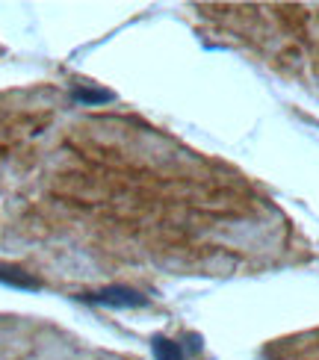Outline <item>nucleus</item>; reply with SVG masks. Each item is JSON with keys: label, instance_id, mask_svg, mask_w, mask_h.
I'll use <instances>...</instances> for the list:
<instances>
[{"label": "nucleus", "instance_id": "2", "mask_svg": "<svg viewBox=\"0 0 319 360\" xmlns=\"http://www.w3.org/2000/svg\"><path fill=\"white\" fill-rule=\"evenodd\" d=\"M0 283L9 287V290H24V292L42 290V281L33 278L30 272H24V269H18V266H0Z\"/></svg>", "mask_w": 319, "mask_h": 360}, {"label": "nucleus", "instance_id": "4", "mask_svg": "<svg viewBox=\"0 0 319 360\" xmlns=\"http://www.w3.org/2000/svg\"><path fill=\"white\" fill-rule=\"evenodd\" d=\"M151 352H154L157 360H187L184 349H180L177 342L169 340V337H154L151 340Z\"/></svg>", "mask_w": 319, "mask_h": 360}, {"label": "nucleus", "instance_id": "1", "mask_svg": "<svg viewBox=\"0 0 319 360\" xmlns=\"http://www.w3.org/2000/svg\"><path fill=\"white\" fill-rule=\"evenodd\" d=\"M80 302L95 304V307H110V310H133V307H145L148 298L130 287H104V290L83 292Z\"/></svg>", "mask_w": 319, "mask_h": 360}, {"label": "nucleus", "instance_id": "3", "mask_svg": "<svg viewBox=\"0 0 319 360\" xmlns=\"http://www.w3.org/2000/svg\"><path fill=\"white\" fill-rule=\"evenodd\" d=\"M71 101L80 103V107H101V103H110L115 95L110 89H98V86H71Z\"/></svg>", "mask_w": 319, "mask_h": 360}]
</instances>
